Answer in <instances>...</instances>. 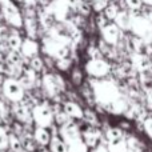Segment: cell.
<instances>
[{
    "instance_id": "f1b7e54d",
    "label": "cell",
    "mask_w": 152,
    "mask_h": 152,
    "mask_svg": "<svg viewBox=\"0 0 152 152\" xmlns=\"http://www.w3.org/2000/svg\"><path fill=\"white\" fill-rule=\"evenodd\" d=\"M31 69L34 72H39L43 69V60L40 58H37V56H35V58H32L31 60Z\"/></svg>"
},
{
    "instance_id": "e0dca14e",
    "label": "cell",
    "mask_w": 152,
    "mask_h": 152,
    "mask_svg": "<svg viewBox=\"0 0 152 152\" xmlns=\"http://www.w3.org/2000/svg\"><path fill=\"white\" fill-rule=\"evenodd\" d=\"M107 150H108V152H128L126 139L121 137V139L113 140V142H108Z\"/></svg>"
},
{
    "instance_id": "8992f818",
    "label": "cell",
    "mask_w": 152,
    "mask_h": 152,
    "mask_svg": "<svg viewBox=\"0 0 152 152\" xmlns=\"http://www.w3.org/2000/svg\"><path fill=\"white\" fill-rule=\"evenodd\" d=\"M110 69H111L110 64L100 58L89 59L86 64L87 74L89 76H92V77H96V79H102V77H104V76H107L110 74Z\"/></svg>"
},
{
    "instance_id": "5b68a950",
    "label": "cell",
    "mask_w": 152,
    "mask_h": 152,
    "mask_svg": "<svg viewBox=\"0 0 152 152\" xmlns=\"http://www.w3.org/2000/svg\"><path fill=\"white\" fill-rule=\"evenodd\" d=\"M3 92L13 103H19L24 97V88L16 79H7L3 83Z\"/></svg>"
},
{
    "instance_id": "2e32d148",
    "label": "cell",
    "mask_w": 152,
    "mask_h": 152,
    "mask_svg": "<svg viewBox=\"0 0 152 152\" xmlns=\"http://www.w3.org/2000/svg\"><path fill=\"white\" fill-rule=\"evenodd\" d=\"M34 139H35V142L39 143L40 145H47V144H50V142H51V135L45 128L36 127L35 132H34Z\"/></svg>"
},
{
    "instance_id": "ab89813d",
    "label": "cell",
    "mask_w": 152,
    "mask_h": 152,
    "mask_svg": "<svg viewBox=\"0 0 152 152\" xmlns=\"http://www.w3.org/2000/svg\"><path fill=\"white\" fill-rule=\"evenodd\" d=\"M94 152H108L107 145H104V144H97L96 147H95Z\"/></svg>"
},
{
    "instance_id": "836d02e7",
    "label": "cell",
    "mask_w": 152,
    "mask_h": 152,
    "mask_svg": "<svg viewBox=\"0 0 152 152\" xmlns=\"http://www.w3.org/2000/svg\"><path fill=\"white\" fill-rule=\"evenodd\" d=\"M126 4L131 10H140L143 3H142V0H126Z\"/></svg>"
},
{
    "instance_id": "277c9868",
    "label": "cell",
    "mask_w": 152,
    "mask_h": 152,
    "mask_svg": "<svg viewBox=\"0 0 152 152\" xmlns=\"http://www.w3.org/2000/svg\"><path fill=\"white\" fill-rule=\"evenodd\" d=\"M32 119L35 120V123L37 124V127L40 128H45L52 126L53 123V112L50 108V105L42 103V104H37L36 107L32 110Z\"/></svg>"
},
{
    "instance_id": "5bb4252c",
    "label": "cell",
    "mask_w": 152,
    "mask_h": 152,
    "mask_svg": "<svg viewBox=\"0 0 152 152\" xmlns=\"http://www.w3.org/2000/svg\"><path fill=\"white\" fill-rule=\"evenodd\" d=\"M13 111H15L16 118H18L20 121H23V123H29V121H31L32 115H31V112H29L28 107H27L24 103H21V102L15 103Z\"/></svg>"
},
{
    "instance_id": "484cf974",
    "label": "cell",
    "mask_w": 152,
    "mask_h": 152,
    "mask_svg": "<svg viewBox=\"0 0 152 152\" xmlns=\"http://www.w3.org/2000/svg\"><path fill=\"white\" fill-rule=\"evenodd\" d=\"M8 45H10V48L12 51H19L20 50V47H21V39H20V36L19 35H16V34H13V35H11L10 37H8Z\"/></svg>"
},
{
    "instance_id": "8d00e7d4",
    "label": "cell",
    "mask_w": 152,
    "mask_h": 152,
    "mask_svg": "<svg viewBox=\"0 0 152 152\" xmlns=\"http://www.w3.org/2000/svg\"><path fill=\"white\" fill-rule=\"evenodd\" d=\"M56 66L59 67V69H67L71 66V60L69 59H60V60H58Z\"/></svg>"
},
{
    "instance_id": "7c38bea8",
    "label": "cell",
    "mask_w": 152,
    "mask_h": 152,
    "mask_svg": "<svg viewBox=\"0 0 152 152\" xmlns=\"http://www.w3.org/2000/svg\"><path fill=\"white\" fill-rule=\"evenodd\" d=\"M63 112L69 119H83L84 111L80 108V105L74 102H66L63 104Z\"/></svg>"
},
{
    "instance_id": "9a60e30c",
    "label": "cell",
    "mask_w": 152,
    "mask_h": 152,
    "mask_svg": "<svg viewBox=\"0 0 152 152\" xmlns=\"http://www.w3.org/2000/svg\"><path fill=\"white\" fill-rule=\"evenodd\" d=\"M131 23H132V18L128 15L127 12H119L118 16L115 18V26L118 27L119 29H123V31H127V29H131Z\"/></svg>"
},
{
    "instance_id": "1f68e13d",
    "label": "cell",
    "mask_w": 152,
    "mask_h": 152,
    "mask_svg": "<svg viewBox=\"0 0 152 152\" xmlns=\"http://www.w3.org/2000/svg\"><path fill=\"white\" fill-rule=\"evenodd\" d=\"M26 27H27V31H28L29 36L34 37L35 36V29H36V26H35V21L32 18H27L26 20Z\"/></svg>"
},
{
    "instance_id": "52a82bcc",
    "label": "cell",
    "mask_w": 152,
    "mask_h": 152,
    "mask_svg": "<svg viewBox=\"0 0 152 152\" xmlns=\"http://www.w3.org/2000/svg\"><path fill=\"white\" fill-rule=\"evenodd\" d=\"M43 87H44L45 94L50 97H53L64 89V83L63 79L59 75L48 74L44 75V77H43Z\"/></svg>"
},
{
    "instance_id": "ffe728a7",
    "label": "cell",
    "mask_w": 152,
    "mask_h": 152,
    "mask_svg": "<svg viewBox=\"0 0 152 152\" xmlns=\"http://www.w3.org/2000/svg\"><path fill=\"white\" fill-rule=\"evenodd\" d=\"M50 147H51V152H67V147L64 144V142L58 136L51 137Z\"/></svg>"
},
{
    "instance_id": "4316f807",
    "label": "cell",
    "mask_w": 152,
    "mask_h": 152,
    "mask_svg": "<svg viewBox=\"0 0 152 152\" xmlns=\"http://www.w3.org/2000/svg\"><path fill=\"white\" fill-rule=\"evenodd\" d=\"M135 51H136L137 55L147 56V53H148V44H145L143 40L136 39V40H135Z\"/></svg>"
},
{
    "instance_id": "7bdbcfd3",
    "label": "cell",
    "mask_w": 152,
    "mask_h": 152,
    "mask_svg": "<svg viewBox=\"0 0 152 152\" xmlns=\"http://www.w3.org/2000/svg\"><path fill=\"white\" fill-rule=\"evenodd\" d=\"M105 20L107 19L104 18V16H100V18H97V24H99V27H100V29L103 28V27L105 26Z\"/></svg>"
},
{
    "instance_id": "b9f144b4",
    "label": "cell",
    "mask_w": 152,
    "mask_h": 152,
    "mask_svg": "<svg viewBox=\"0 0 152 152\" xmlns=\"http://www.w3.org/2000/svg\"><path fill=\"white\" fill-rule=\"evenodd\" d=\"M147 103H148V105L152 108V88H150L147 91Z\"/></svg>"
},
{
    "instance_id": "f546056e",
    "label": "cell",
    "mask_w": 152,
    "mask_h": 152,
    "mask_svg": "<svg viewBox=\"0 0 152 152\" xmlns=\"http://www.w3.org/2000/svg\"><path fill=\"white\" fill-rule=\"evenodd\" d=\"M8 147V135L3 127H0V150H5Z\"/></svg>"
},
{
    "instance_id": "d4e9b609",
    "label": "cell",
    "mask_w": 152,
    "mask_h": 152,
    "mask_svg": "<svg viewBox=\"0 0 152 152\" xmlns=\"http://www.w3.org/2000/svg\"><path fill=\"white\" fill-rule=\"evenodd\" d=\"M105 137H107L108 142H113V140H118L124 137L123 131L120 128H110L107 132H105Z\"/></svg>"
},
{
    "instance_id": "7dc6e473",
    "label": "cell",
    "mask_w": 152,
    "mask_h": 152,
    "mask_svg": "<svg viewBox=\"0 0 152 152\" xmlns=\"http://www.w3.org/2000/svg\"><path fill=\"white\" fill-rule=\"evenodd\" d=\"M88 1H91V3H92V1H96V0H88Z\"/></svg>"
},
{
    "instance_id": "74e56055",
    "label": "cell",
    "mask_w": 152,
    "mask_h": 152,
    "mask_svg": "<svg viewBox=\"0 0 152 152\" xmlns=\"http://www.w3.org/2000/svg\"><path fill=\"white\" fill-rule=\"evenodd\" d=\"M79 11H80L83 15H88V12H89V7L86 4V3H83V1H80L79 3Z\"/></svg>"
},
{
    "instance_id": "f35d334b",
    "label": "cell",
    "mask_w": 152,
    "mask_h": 152,
    "mask_svg": "<svg viewBox=\"0 0 152 152\" xmlns=\"http://www.w3.org/2000/svg\"><path fill=\"white\" fill-rule=\"evenodd\" d=\"M72 81H74L75 84H80L81 81V74L76 69V71H74V74H72Z\"/></svg>"
},
{
    "instance_id": "e575fe53",
    "label": "cell",
    "mask_w": 152,
    "mask_h": 152,
    "mask_svg": "<svg viewBox=\"0 0 152 152\" xmlns=\"http://www.w3.org/2000/svg\"><path fill=\"white\" fill-rule=\"evenodd\" d=\"M143 126H144V129L147 132V135L152 139V118H147L144 121H143Z\"/></svg>"
},
{
    "instance_id": "8fae6325",
    "label": "cell",
    "mask_w": 152,
    "mask_h": 152,
    "mask_svg": "<svg viewBox=\"0 0 152 152\" xmlns=\"http://www.w3.org/2000/svg\"><path fill=\"white\" fill-rule=\"evenodd\" d=\"M100 136H102V134H100L99 129H96V128H88L81 134V139H83L84 144L87 145V148L88 147H91V148L96 147V145L99 144Z\"/></svg>"
},
{
    "instance_id": "7402d4cb",
    "label": "cell",
    "mask_w": 152,
    "mask_h": 152,
    "mask_svg": "<svg viewBox=\"0 0 152 152\" xmlns=\"http://www.w3.org/2000/svg\"><path fill=\"white\" fill-rule=\"evenodd\" d=\"M7 63L11 67H21V55L18 51H11L8 53L7 58Z\"/></svg>"
},
{
    "instance_id": "4dcf8cb0",
    "label": "cell",
    "mask_w": 152,
    "mask_h": 152,
    "mask_svg": "<svg viewBox=\"0 0 152 152\" xmlns=\"http://www.w3.org/2000/svg\"><path fill=\"white\" fill-rule=\"evenodd\" d=\"M53 119H56V121H58V124H59L60 127H61V126H64V124H67L68 121H71V119H69L64 112H59V113H56V115L53 116Z\"/></svg>"
},
{
    "instance_id": "30bf717a",
    "label": "cell",
    "mask_w": 152,
    "mask_h": 152,
    "mask_svg": "<svg viewBox=\"0 0 152 152\" xmlns=\"http://www.w3.org/2000/svg\"><path fill=\"white\" fill-rule=\"evenodd\" d=\"M102 35L103 39L105 40V43L111 45H115L119 42V36H120V29L115 26L113 23L111 24H105L102 28Z\"/></svg>"
},
{
    "instance_id": "ba28073f",
    "label": "cell",
    "mask_w": 152,
    "mask_h": 152,
    "mask_svg": "<svg viewBox=\"0 0 152 152\" xmlns=\"http://www.w3.org/2000/svg\"><path fill=\"white\" fill-rule=\"evenodd\" d=\"M3 13H4V18L7 19L8 23H11L15 27H21V24H23L21 15L19 12L18 7L11 0L3 1Z\"/></svg>"
},
{
    "instance_id": "44dd1931",
    "label": "cell",
    "mask_w": 152,
    "mask_h": 152,
    "mask_svg": "<svg viewBox=\"0 0 152 152\" xmlns=\"http://www.w3.org/2000/svg\"><path fill=\"white\" fill-rule=\"evenodd\" d=\"M8 147L13 152H23V145H21V140L19 139L16 135H8Z\"/></svg>"
},
{
    "instance_id": "d590c367",
    "label": "cell",
    "mask_w": 152,
    "mask_h": 152,
    "mask_svg": "<svg viewBox=\"0 0 152 152\" xmlns=\"http://www.w3.org/2000/svg\"><path fill=\"white\" fill-rule=\"evenodd\" d=\"M21 145H23V148H26L27 151H34L35 150V144L29 137H26V139L21 142Z\"/></svg>"
},
{
    "instance_id": "4fadbf2b",
    "label": "cell",
    "mask_w": 152,
    "mask_h": 152,
    "mask_svg": "<svg viewBox=\"0 0 152 152\" xmlns=\"http://www.w3.org/2000/svg\"><path fill=\"white\" fill-rule=\"evenodd\" d=\"M21 53H23L26 58H35L39 51V45L35 42L34 39H26L23 43H21Z\"/></svg>"
},
{
    "instance_id": "ac0fdd59",
    "label": "cell",
    "mask_w": 152,
    "mask_h": 152,
    "mask_svg": "<svg viewBox=\"0 0 152 152\" xmlns=\"http://www.w3.org/2000/svg\"><path fill=\"white\" fill-rule=\"evenodd\" d=\"M35 80H36V72H34L32 69H27V71H24V74L21 75L19 83L21 84L23 88H31V87L34 86Z\"/></svg>"
},
{
    "instance_id": "603a6c76",
    "label": "cell",
    "mask_w": 152,
    "mask_h": 152,
    "mask_svg": "<svg viewBox=\"0 0 152 152\" xmlns=\"http://www.w3.org/2000/svg\"><path fill=\"white\" fill-rule=\"evenodd\" d=\"M119 12L120 11H119V7L116 4H108L104 10V18L107 20H115V18L118 16Z\"/></svg>"
},
{
    "instance_id": "cb8c5ba5",
    "label": "cell",
    "mask_w": 152,
    "mask_h": 152,
    "mask_svg": "<svg viewBox=\"0 0 152 152\" xmlns=\"http://www.w3.org/2000/svg\"><path fill=\"white\" fill-rule=\"evenodd\" d=\"M127 142V148H128V152H142V143L136 139V137L131 136L128 137Z\"/></svg>"
},
{
    "instance_id": "bcb514c9",
    "label": "cell",
    "mask_w": 152,
    "mask_h": 152,
    "mask_svg": "<svg viewBox=\"0 0 152 152\" xmlns=\"http://www.w3.org/2000/svg\"><path fill=\"white\" fill-rule=\"evenodd\" d=\"M142 3H145L148 5H152V0H142Z\"/></svg>"
},
{
    "instance_id": "f6af8a7d",
    "label": "cell",
    "mask_w": 152,
    "mask_h": 152,
    "mask_svg": "<svg viewBox=\"0 0 152 152\" xmlns=\"http://www.w3.org/2000/svg\"><path fill=\"white\" fill-rule=\"evenodd\" d=\"M145 19H147V20L150 21V23H151V26H152V13H150V15H148V16H145Z\"/></svg>"
},
{
    "instance_id": "7a4b0ae2",
    "label": "cell",
    "mask_w": 152,
    "mask_h": 152,
    "mask_svg": "<svg viewBox=\"0 0 152 152\" xmlns=\"http://www.w3.org/2000/svg\"><path fill=\"white\" fill-rule=\"evenodd\" d=\"M60 139L67 147V152H87V145L81 139L77 126L72 121L60 127Z\"/></svg>"
},
{
    "instance_id": "d6986e66",
    "label": "cell",
    "mask_w": 152,
    "mask_h": 152,
    "mask_svg": "<svg viewBox=\"0 0 152 152\" xmlns=\"http://www.w3.org/2000/svg\"><path fill=\"white\" fill-rule=\"evenodd\" d=\"M132 63H134V66L136 67L137 69H140V71L147 69L148 66H150V61H148L147 56H142V55H137V53H135V55L132 56Z\"/></svg>"
},
{
    "instance_id": "6da1fadb",
    "label": "cell",
    "mask_w": 152,
    "mask_h": 152,
    "mask_svg": "<svg viewBox=\"0 0 152 152\" xmlns=\"http://www.w3.org/2000/svg\"><path fill=\"white\" fill-rule=\"evenodd\" d=\"M91 88L95 100L112 113H123L128 108L127 100L120 94V89L113 81L91 80Z\"/></svg>"
},
{
    "instance_id": "3957f363",
    "label": "cell",
    "mask_w": 152,
    "mask_h": 152,
    "mask_svg": "<svg viewBox=\"0 0 152 152\" xmlns=\"http://www.w3.org/2000/svg\"><path fill=\"white\" fill-rule=\"evenodd\" d=\"M131 31L137 36V39L143 40L145 44L152 42V26L145 19V16H135L132 18Z\"/></svg>"
},
{
    "instance_id": "60d3db41",
    "label": "cell",
    "mask_w": 152,
    "mask_h": 152,
    "mask_svg": "<svg viewBox=\"0 0 152 152\" xmlns=\"http://www.w3.org/2000/svg\"><path fill=\"white\" fill-rule=\"evenodd\" d=\"M96 48H94V47H91L88 50V55L91 56V59H97V52H96Z\"/></svg>"
},
{
    "instance_id": "83f0119b",
    "label": "cell",
    "mask_w": 152,
    "mask_h": 152,
    "mask_svg": "<svg viewBox=\"0 0 152 152\" xmlns=\"http://www.w3.org/2000/svg\"><path fill=\"white\" fill-rule=\"evenodd\" d=\"M83 119H86V120L88 121L91 126H96V124H97V116L95 115V112H92V111H89V110L84 111Z\"/></svg>"
},
{
    "instance_id": "ee69618b",
    "label": "cell",
    "mask_w": 152,
    "mask_h": 152,
    "mask_svg": "<svg viewBox=\"0 0 152 152\" xmlns=\"http://www.w3.org/2000/svg\"><path fill=\"white\" fill-rule=\"evenodd\" d=\"M24 1H26V4L32 5V4H35V1H36V0H24Z\"/></svg>"
},
{
    "instance_id": "9c48e42d",
    "label": "cell",
    "mask_w": 152,
    "mask_h": 152,
    "mask_svg": "<svg viewBox=\"0 0 152 152\" xmlns=\"http://www.w3.org/2000/svg\"><path fill=\"white\" fill-rule=\"evenodd\" d=\"M68 7H69V0H55L47 10V13L56 18L58 20H63L66 18L67 12H68Z\"/></svg>"
},
{
    "instance_id": "d6a6232c",
    "label": "cell",
    "mask_w": 152,
    "mask_h": 152,
    "mask_svg": "<svg viewBox=\"0 0 152 152\" xmlns=\"http://www.w3.org/2000/svg\"><path fill=\"white\" fill-rule=\"evenodd\" d=\"M107 5H108V0H96V1H92V7H94L95 11L105 10Z\"/></svg>"
}]
</instances>
